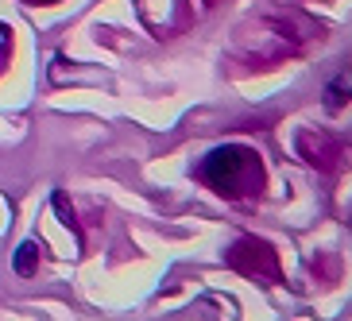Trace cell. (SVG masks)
Returning <instances> with one entry per match:
<instances>
[{
	"mask_svg": "<svg viewBox=\"0 0 352 321\" xmlns=\"http://www.w3.org/2000/svg\"><path fill=\"white\" fill-rule=\"evenodd\" d=\"M352 101V70H341L337 78L329 82V89H325V109H344V104Z\"/></svg>",
	"mask_w": 352,
	"mask_h": 321,
	"instance_id": "cell-2",
	"label": "cell"
},
{
	"mask_svg": "<svg viewBox=\"0 0 352 321\" xmlns=\"http://www.w3.org/2000/svg\"><path fill=\"white\" fill-rule=\"evenodd\" d=\"M8 51H12V32L0 23V70L8 66Z\"/></svg>",
	"mask_w": 352,
	"mask_h": 321,
	"instance_id": "cell-4",
	"label": "cell"
},
{
	"mask_svg": "<svg viewBox=\"0 0 352 321\" xmlns=\"http://www.w3.org/2000/svg\"><path fill=\"white\" fill-rule=\"evenodd\" d=\"M35 259H39V244H35V240H23L20 252H16V275H32Z\"/></svg>",
	"mask_w": 352,
	"mask_h": 321,
	"instance_id": "cell-3",
	"label": "cell"
},
{
	"mask_svg": "<svg viewBox=\"0 0 352 321\" xmlns=\"http://www.w3.org/2000/svg\"><path fill=\"white\" fill-rule=\"evenodd\" d=\"M197 178L213 186L225 197H248L263 186V163L252 147L244 144H225L217 151H209L197 166Z\"/></svg>",
	"mask_w": 352,
	"mask_h": 321,
	"instance_id": "cell-1",
	"label": "cell"
},
{
	"mask_svg": "<svg viewBox=\"0 0 352 321\" xmlns=\"http://www.w3.org/2000/svg\"><path fill=\"white\" fill-rule=\"evenodd\" d=\"M28 4H54V0H28Z\"/></svg>",
	"mask_w": 352,
	"mask_h": 321,
	"instance_id": "cell-5",
	"label": "cell"
}]
</instances>
